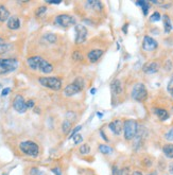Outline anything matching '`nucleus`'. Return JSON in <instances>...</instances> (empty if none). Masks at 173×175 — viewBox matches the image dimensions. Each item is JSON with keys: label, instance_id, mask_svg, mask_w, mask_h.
<instances>
[{"label": "nucleus", "instance_id": "1", "mask_svg": "<svg viewBox=\"0 0 173 175\" xmlns=\"http://www.w3.org/2000/svg\"><path fill=\"white\" fill-rule=\"evenodd\" d=\"M27 65L32 70L41 71V73L48 74L53 71V66L50 64L48 61L41 56H31L27 58Z\"/></svg>", "mask_w": 173, "mask_h": 175}, {"label": "nucleus", "instance_id": "2", "mask_svg": "<svg viewBox=\"0 0 173 175\" xmlns=\"http://www.w3.org/2000/svg\"><path fill=\"white\" fill-rule=\"evenodd\" d=\"M38 82L41 86L54 91H57L62 88V81L57 77H43L38 79Z\"/></svg>", "mask_w": 173, "mask_h": 175}, {"label": "nucleus", "instance_id": "3", "mask_svg": "<svg viewBox=\"0 0 173 175\" xmlns=\"http://www.w3.org/2000/svg\"><path fill=\"white\" fill-rule=\"evenodd\" d=\"M138 132V124L135 120L129 119L123 122V134L127 140H132L135 138Z\"/></svg>", "mask_w": 173, "mask_h": 175}, {"label": "nucleus", "instance_id": "4", "mask_svg": "<svg viewBox=\"0 0 173 175\" xmlns=\"http://www.w3.org/2000/svg\"><path fill=\"white\" fill-rule=\"evenodd\" d=\"M19 149H20V151L24 155H28V156H31V157H37L38 154H40V148H38V146L35 142L30 140L22 141L19 144Z\"/></svg>", "mask_w": 173, "mask_h": 175}, {"label": "nucleus", "instance_id": "5", "mask_svg": "<svg viewBox=\"0 0 173 175\" xmlns=\"http://www.w3.org/2000/svg\"><path fill=\"white\" fill-rule=\"evenodd\" d=\"M18 67L16 58H0V74H8L15 71Z\"/></svg>", "mask_w": 173, "mask_h": 175}, {"label": "nucleus", "instance_id": "6", "mask_svg": "<svg viewBox=\"0 0 173 175\" xmlns=\"http://www.w3.org/2000/svg\"><path fill=\"white\" fill-rule=\"evenodd\" d=\"M131 96H132L133 100H135V101L143 102L148 98V90L143 83H137V84L134 85Z\"/></svg>", "mask_w": 173, "mask_h": 175}, {"label": "nucleus", "instance_id": "7", "mask_svg": "<svg viewBox=\"0 0 173 175\" xmlns=\"http://www.w3.org/2000/svg\"><path fill=\"white\" fill-rule=\"evenodd\" d=\"M84 83H83L82 79H77L76 81H73L70 84H68L64 89V96L66 97H72L76 96V94L80 93L81 91L83 90V87H84Z\"/></svg>", "mask_w": 173, "mask_h": 175}, {"label": "nucleus", "instance_id": "8", "mask_svg": "<svg viewBox=\"0 0 173 175\" xmlns=\"http://www.w3.org/2000/svg\"><path fill=\"white\" fill-rule=\"evenodd\" d=\"M54 24L61 28H69L76 24V19L68 14H60L54 18Z\"/></svg>", "mask_w": 173, "mask_h": 175}, {"label": "nucleus", "instance_id": "9", "mask_svg": "<svg viewBox=\"0 0 173 175\" xmlns=\"http://www.w3.org/2000/svg\"><path fill=\"white\" fill-rule=\"evenodd\" d=\"M74 30H76V44L77 45H80V44H83L87 38L88 31L87 29L82 26V24H77L74 27Z\"/></svg>", "mask_w": 173, "mask_h": 175}, {"label": "nucleus", "instance_id": "10", "mask_svg": "<svg viewBox=\"0 0 173 175\" xmlns=\"http://www.w3.org/2000/svg\"><path fill=\"white\" fill-rule=\"evenodd\" d=\"M13 107L17 113H20V114L26 113L28 107L26 105V101H24V97L20 96V94H17L13 100Z\"/></svg>", "mask_w": 173, "mask_h": 175}, {"label": "nucleus", "instance_id": "11", "mask_svg": "<svg viewBox=\"0 0 173 175\" xmlns=\"http://www.w3.org/2000/svg\"><path fill=\"white\" fill-rule=\"evenodd\" d=\"M157 46L158 44L154 38L150 37V36H144L143 37V40H142V49L144 51H149V52L153 51V50L157 48Z\"/></svg>", "mask_w": 173, "mask_h": 175}, {"label": "nucleus", "instance_id": "12", "mask_svg": "<svg viewBox=\"0 0 173 175\" xmlns=\"http://www.w3.org/2000/svg\"><path fill=\"white\" fill-rule=\"evenodd\" d=\"M108 129L113 132V134L118 136L121 134V132L123 130V122L121 120H119V119H116V120L111 121V123L108 124Z\"/></svg>", "mask_w": 173, "mask_h": 175}, {"label": "nucleus", "instance_id": "13", "mask_svg": "<svg viewBox=\"0 0 173 175\" xmlns=\"http://www.w3.org/2000/svg\"><path fill=\"white\" fill-rule=\"evenodd\" d=\"M144 73L147 74H153L156 73L158 70H159V64L155 61H152V62H148L147 64H144L143 68H142Z\"/></svg>", "mask_w": 173, "mask_h": 175}, {"label": "nucleus", "instance_id": "14", "mask_svg": "<svg viewBox=\"0 0 173 175\" xmlns=\"http://www.w3.org/2000/svg\"><path fill=\"white\" fill-rule=\"evenodd\" d=\"M103 55V50L101 49H94L91 51L88 52L87 54V58L90 63H97L98 61L101 58V56Z\"/></svg>", "mask_w": 173, "mask_h": 175}, {"label": "nucleus", "instance_id": "15", "mask_svg": "<svg viewBox=\"0 0 173 175\" xmlns=\"http://www.w3.org/2000/svg\"><path fill=\"white\" fill-rule=\"evenodd\" d=\"M7 27L10 30H17L20 28V20L17 16H11L9 20L7 21Z\"/></svg>", "mask_w": 173, "mask_h": 175}, {"label": "nucleus", "instance_id": "16", "mask_svg": "<svg viewBox=\"0 0 173 175\" xmlns=\"http://www.w3.org/2000/svg\"><path fill=\"white\" fill-rule=\"evenodd\" d=\"M111 89L113 91L114 94H121L123 87H122V83L120 82V80L115 79L113 82L111 83Z\"/></svg>", "mask_w": 173, "mask_h": 175}, {"label": "nucleus", "instance_id": "17", "mask_svg": "<svg viewBox=\"0 0 173 175\" xmlns=\"http://www.w3.org/2000/svg\"><path fill=\"white\" fill-rule=\"evenodd\" d=\"M86 5L88 7V9L91 11H96V12H101L103 9V5L101 1H97V0H89L86 2Z\"/></svg>", "mask_w": 173, "mask_h": 175}, {"label": "nucleus", "instance_id": "18", "mask_svg": "<svg viewBox=\"0 0 173 175\" xmlns=\"http://www.w3.org/2000/svg\"><path fill=\"white\" fill-rule=\"evenodd\" d=\"M10 16V12L4 5L0 4V23H4V21H8Z\"/></svg>", "mask_w": 173, "mask_h": 175}, {"label": "nucleus", "instance_id": "19", "mask_svg": "<svg viewBox=\"0 0 173 175\" xmlns=\"http://www.w3.org/2000/svg\"><path fill=\"white\" fill-rule=\"evenodd\" d=\"M154 114L157 116V118L161 121H165L169 118V113L167 112L166 109H164V108H155Z\"/></svg>", "mask_w": 173, "mask_h": 175}, {"label": "nucleus", "instance_id": "20", "mask_svg": "<svg viewBox=\"0 0 173 175\" xmlns=\"http://www.w3.org/2000/svg\"><path fill=\"white\" fill-rule=\"evenodd\" d=\"M163 21H164V29L165 33H170V31L172 30V24H171V19L168 15H164L163 16Z\"/></svg>", "mask_w": 173, "mask_h": 175}, {"label": "nucleus", "instance_id": "21", "mask_svg": "<svg viewBox=\"0 0 173 175\" xmlns=\"http://www.w3.org/2000/svg\"><path fill=\"white\" fill-rule=\"evenodd\" d=\"M163 153L168 158H173V144H165L163 148Z\"/></svg>", "mask_w": 173, "mask_h": 175}, {"label": "nucleus", "instance_id": "22", "mask_svg": "<svg viewBox=\"0 0 173 175\" xmlns=\"http://www.w3.org/2000/svg\"><path fill=\"white\" fill-rule=\"evenodd\" d=\"M136 4L140 5L143 14H144V15H148V13H149V10H150V3H149V2L144 1V0H139V1L136 2Z\"/></svg>", "mask_w": 173, "mask_h": 175}, {"label": "nucleus", "instance_id": "23", "mask_svg": "<svg viewBox=\"0 0 173 175\" xmlns=\"http://www.w3.org/2000/svg\"><path fill=\"white\" fill-rule=\"evenodd\" d=\"M71 126H72L71 122L69 120H67V119H65L64 122H63V124H62V130H63L64 134H68L71 130Z\"/></svg>", "mask_w": 173, "mask_h": 175}, {"label": "nucleus", "instance_id": "24", "mask_svg": "<svg viewBox=\"0 0 173 175\" xmlns=\"http://www.w3.org/2000/svg\"><path fill=\"white\" fill-rule=\"evenodd\" d=\"M99 150H100V152L104 155H110L111 154V152H113V150H111L107 144H101V146H99Z\"/></svg>", "mask_w": 173, "mask_h": 175}, {"label": "nucleus", "instance_id": "25", "mask_svg": "<svg viewBox=\"0 0 173 175\" xmlns=\"http://www.w3.org/2000/svg\"><path fill=\"white\" fill-rule=\"evenodd\" d=\"M10 49V45L8 43H4L3 40L0 41V55L7 53L8 51H9Z\"/></svg>", "mask_w": 173, "mask_h": 175}, {"label": "nucleus", "instance_id": "26", "mask_svg": "<svg viewBox=\"0 0 173 175\" xmlns=\"http://www.w3.org/2000/svg\"><path fill=\"white\" fill-rule=\"evenodd\" d=\"M80 153L83 155L89 154V153H90V146H89L87 143L82 144V146H80Z\"/></svg>", "mask_w": 173, "mask_h": 175}, {"label": "nucleus", "instance_id": "27", "mask_svg": "<svg viewBox=\"0 0 173 175\" xmlns=\"http://www.w3.org/2000/svg\"><path fill=\"white\" fill-rule=\"evenodd\" d=\"M45 38H46V40L48 41L50 44H53L57 41V36L54 34H52V33H48V34L45 35Z\"/></svg>", "mask_w": 173, "mask_h": 175}, {"label": "nucleus", "instance_id": "28", "mask_svg": "<svg viewBox=\"0 0 173 175\" xmlns=\"http://www.w3.org/2000/svg\"><path fill=\"white\" fill-rule=\"evenodd\" d=\"M160 19H161L160 14L158 12H154L151 15V17H150V21H151V23H156V21H159Z\"/></svg>", "mask_w": 173, "mask_h": 175}, {"label": "nucleus", "instance_id": "29", "mask_svg": "<svg viewBox=\"0 0 173 175\" xmlns=\"http://www.w3.org/2000/svg\"><path fill=\"white\" fill-rule=\"evenodd\" d=\"M167 90L170 93V96L173 97V77L170 79V81L168 83V86H167Z\"/></svg>", "mask_w": 173, "mask_h": 175}, {"label": "nucleus", "instance_id": "30", "mask_svg": "<svg viewBox=\"0 0 173 175\" xmlns=\"http://www.w3.org/2000/svg\"><path fill=\"white\" fill-rule=\"evenodd\" d=\"M46 12H47V7H41V8H38V9L36 10L35 15L37 16V17H40V16H41L44 13H46Z\"/></svg>", "mask_w": 173, "mask_h": 175}, {"label": "nucleus", "instance_id": "31", "mask_svg": "<svg viewBox=\"0 0 173 175\" xmlns=\"http://www.w3.org/2000/svg\"><path fill=\"white\" fill-rule=\"evenodd\" d=\"M72 58H73L74 61H82L83 55L80 51H74L73 54H72Z\"/></svg>", "mask_w": 173, "mask_h": 175}, {"label": "nucleus", "instance_id": "32", "mask_svg": "<svg viewBox=\"0 0 173 175\" xmlns=\"http://www.w3.org/2000/svg\"><path fill=\"white\" fill-rule=\"evenodd\" d=\"M165 138H166L168 141H173V127L170 129L168 132L165 134Z\"/></svg>", "mask_w": 173, "mask_h": 175}, {"label": "nucleus", "instance_id": "33", "mask_svg": "<svg viewBox=\"0 0 173 175\" xmlns=\"http://www.w3.org/2000/svg\"><path fill=\"white\" fill-rule=\"evenodd\" d=\"M72 139H73V142L76 143V144H79L81 143L83 141V137H82V135H80V134H77V135H74L73 137H72Z\"/></svg>", "mask_w": 173, "mask_h": 175}, {"label": "nucleus", "instance_id": "34", "mask_svg": "<svg viewBox=\"0 0 173 175\" xmlns=\"http://www.w3.org/2000/svg\"><path fill=\"white\" fill-rule=\"evenodd\" d=\"M81 129H82V125H78V126L74 127V130L71 132V134H70V136H69V138H72L74 135H77V133L79 132V130H80Z\"/></svg>", "mask_w": 173, "mask_h": 175}, {"label": "nucleus", "instance_id": "35", "mask_svg": "<svg viewBox=\"0 0 173 175\" xmlns=\"http://www.w3.org/2000/svg\"><path fill=\"white\" fill-rule=\"evenodd\" d=\"M31 175H44L43 172H41L38 169H32L31 170Z\"/></svg>", "mask_w": 173, "mask_h": 175}, {"label": "nucleus", "instance_id": "36", "mask_svg": "<svg viewBox=\"0 0 173 175\" xmlns=\"http://www.w3.org/2000/svg\"><path fill=\"white\" fill-rule=\"evenodd\" d=\"M34 101L33 100H28V101H26V105L28 108H33L34 107Z\"/></svg>", "mask_w": 173, "mask_h": 175}, {"label": "nucleus", "instance_id": "37", "mask_svg": "<svg viewBox=\"0 0 173 175\" xmlns=\"http://www.w3.org/2000/svg\"><path fill=\"white\" fill-rule=\"evenodd\" d=\"M10 91H11V88H9V87L4 88V89L2 90V93H1V96H2V97H4V96H8V94L10 93Z\"/></svg>", "mask_w": 173, "mask_h": 175}, {"label": "nucleus", "instance_id": "38", "mask_svg": "<svg viewBox=\"0 0 173 175\" xmlns=\"http://www.w3.org/2000/svg\"><path fill=\"white\" fill-rule=\"evenodd\" d=\"M52 172H53L55 175H62V172H61V170L58 168H53L52 169Z\"/></svg>", "mask_w": 173, "mask_h": 175}, {"label": "nucleus", "instance_id": "39", "mask_svg": "<svg viewBox=\"0 0 173 175\" xmlns=\"http://www.w3.org/2000/svg\"><path fill=\"white\" fill-rule=\"evenodd\" d=\"M132 175H142V173L141 172H139V171H134Z\"/></svg>", "mask_w": 173, "mask_h": 175}, {"label": "nucleus", "instance_id": "40", "mask_svg": "<svg viewBox=\"0 0 173 175\" xmlns=\"http://www.w3.org/2000/svg\"><path fill=\"white\" fill-rule=\"evenodd\" d=\"M96 91H97V89H96V88H91V90H90V93H91V94H95V93H96Z\"/></svg>", "mask_w": 173, "mask_h": 175}, {"label": "nucleus", "instance_id": "41", "mask_svg": "<svg viewBox=\"0 0 173 175\" xmlns=\"http://www.w3.org/2000/svg\"><path fill=\"white\" fill-rule=\"evenodd\" d=\"M169 172L173 175V165H172V166H170V168H169Z\"/></svg>", "mask_w": 173, "mask_h": 175}, {"label": "nucleus", "instance_id": "42", "mask_svg": "<svg viewBox=\"0 0 173 175\" xmlns=\"http://www.w3.org/2000/svg\"><path fill=\"white\" fill-rule=\"evenodd\" d=\"M124 26L125 27H123V29H122V30H123V32H125V33H127V26H129V24H124Z\"/></svg>", "mask_w": 173, "mask_h": 175}, {"label": "nucleus", "instance_id": "43", "mask_svg": "<svg viewBox=\"0 0 173 175\" xmlns=\"http://www.w3.org/2000/svg\"><path fill=\"white\" fill-rule=\"evenodd\" d=\"M149 175H157V174H155V173H151V174H149Z\"/></svg>", "mask_w": 173, "mask_h": 175}, {"label": "nucleus", "instance_id": "44", "mask_svg": "<svg viewBox=\"0 0 173 175\" xmlns=\"http://www.w3.org/2000/svg\"><path fill=\"white\" fill-rule=\"evenodd\" d=\"M1 40H2V38H1V37H0V41H1Z\"/></svg>", "mask_w": 173, "mask_h": 175}]
</instances>
